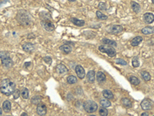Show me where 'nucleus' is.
<instances>
[{
    "mask_svg": "<svg viewBox=\"0 0 154 116\" xmlns=\"http://www.w3.org/2000/svg\"><path fill=\"white\" fill-rule=\"evenodd\" d=\"M16 90V84L11 79H4L1 81V92L6 95L9 96L13 94Z\"/></svg>",
    "mask_w": 154,
    "mask_h": 116,
    "instance_id": "nucleus-1",
    "label": "nucleus"
},
{
    "mask_svg": "<svg viewBox=\"0 0 154 116\" xmlns=\"http://www.w3.org/2000/svg\"><path fill=\"white\" fill-rule=\"evenodd\" d=\"M131 6H132L133 10L134 11V13H139L140 12V6L137 3H136V2H131Z\"/></svg>",
    "mask_w": 154,
    "mask_h": 116,
    "instance_id": "nucleus-26",
    "label": "nucleus"
},
{
    "mask_svg": "<svg viewBox=\"0 0 154 116\" xmlns=\"http://www.w3.org/2000/svg\"><path fill=\"white\" fill-rule=\"evenodd\" d=\"M20 95H21V91L19 90H18V89H16L14 91V92H13V98H14V99H18L19 98Z\"/></svg>",
    "mask_w": 154,
    "mask_h": 116,
    "instance_id": "nucleus-36",
    "label": "nucleus"
},
{
    "mask_svg": "<svg viewBox=\"0 0 154 116\" xmlns=\"http://www.w3.org/2000/svg\"><path fill=\"white\" fill-rule=\"evenodd\" d=\"M141 115H142V116H147V115H149V114H148L147 112H143V113L141 114Z\"/></svg>",
    "mask_w": 154,
    "mask_h": 116,
    "instance_id": "nucleus-38",
    "label": "nucleus"
},
{
    "mask_svg": "<svg viewBox=\"0 0 154 116\" xmlns=\"http://www.w3.org/2000/svg\"><path fill=\"white\" fill-rule=\"evenodd\" d=\"M96 16L99 19H101V20H106L108 19V16L103 13H102L100 11H96Z\"/></svg>",
    "mask_w": 154,
    "mask_h": 116,
    "instance_id": "nucleus-30",
    "label": "nucleus"
},
{
    "mask_svg": "<svg viewBox=\"0 0 154 116\" xmlns=\"http://www.w3.org/2000/svg\"><path fill=\"white\" fill-rule=\"evenodd\" d=\"M99 9L100 10H106V3H99V6H98Z\"/></svg>",
    "mask_w": 154,
    "mask_h": 116,
    "instance_id": "nucleus-35",
    "label": "nucleus"
},
{
    "mask_svg": "<svg viewBox=\"0 0 154 116\" xmlns=\"http://www.w3.org/2000/svg\"><path fill=\"white\" fill-rule=\"evenodd\" d=\"M132 64H133V67H138L140 66V61H139V57L138 56H135V57L133 58Z\"/></svg>",
    "mask_w": 154,
    "mask_h": 116,
    "instance_id": "nucleus-32",
    "label": "nucleus"
},
{
    "mask_svg": "<svg viewBox=\"0 0 154 116\" xmlns=\"http://www.w3.org/2000/svg\"><path fill=\"white\" fill-rule=\"evenodd\" d=\"M108 29V28H107ZM108 31L111 33L114 34H119L123 31V27L120 25H112L109 29Z\"/></svg>",
    "mask_w": 154,
    "mask_h": 116,
    "instance_id": "nucleus-7",
    "label": "nucleus"
},
{
    "mask_svg": "<svg viewBox=\"0 0 154 116\" xmlns=\"http://www.w3.org/2000/svg\"><path fill=\"white\" fill-rule=\"evenodd\" d=\"M56 71L60 74H66L68 72V69L63 64H58L56 66Z\"/></svg>",
    "mask_w": 154,
    "mask_h": 116,
    "instance_id": "nucleus-16",
    "label": "nucleus"
},
{
    "mask_svg": "<svg viewBox=\"0 0 154 116\" xmlns=\"http://www.w3.org/2000/svg\"><path fill=\"white\" fill-rule=\"evenodd\" d=\"M70 20L75 26H83L85 25V23H86L84 20L79 19H76V18H74V17L71 18Z\"/></svg>",
    "mask_w": 154,
    "mask_h": 116,
    "instance_id": "nucleus-14",
    "label": "nucleus"
},
{
    "mask_svg": "<svg viewBox=\"0 0 154 116\" xmlns=\"http://www.w3.org/2000/svg\"><path fill=\"white\" fill-rule=\"evenodd\" d=\"M152 3L154 4V0H152Z\"/></svg>",
    "mask_w": 154,
    "mask_h": 116,
    "instance_id": "nucleus-42",
    "label": "nucleus"
},
{
    "mask_svg": "<svg viewBox=\"0 0 154 116\" xmlns=\"http://www.w3.org/2000/svg\"><path fill=\"white\" fill-rule=\"evenodd\" d=\"M1 61H2L3 65L7 68L12 67L13 65V61H12V59L9 56V53L7 52H5V51L1 52Z\"/></svg>",
    "mask_w": 154,
    "mask_h": 116,
    "instance_id": "nucleus-3",
    "label": "nucleus"
},
{
    "mask_svg": "<svg viewBox=\"0 0 154 116\" xmlns=\"http://www.w3.org/2000/svg\"><path fill=\"white\" fill-rule=\"evenodd\" d=\"M122 104L124 107L126 108H131L132 107V101L129 99V98H124L122 99Z\"/></svg>",
    "mask_w": 154,
    "mask_h": 116,
    "instance_id": "nucleus-23",
    "label": "nucleus"
},
{
    "mask_svg": "<svg viewBox=\"0 0 154 116\" xmlns=\"http://www.w3.org/2000/svg\"><path fill=\"white\" fill-rule=\"evenodd\" d=\"M99 113L100 115H103V116L108 115V111H107V109H106L105 107H102V106H101V108H99Z\"/></svg>",
    "mask_w": 154,
    "mask_h": 116,
    "instance_id": "nucleus-33",
    "label": "nucleus"
},
{
    "mask_svg": "<svg viewBox=\"0 0 154 116\" xmlns=\"http://www.w3.org/2000/svg\"><path fill=\"white\" fill-rule=\"evenodd\" d=\"M99 103L101 105V106L102 107H105V108H108L111 106V102L107 99V98H102L99 101Z\"/></svg>",
    "mask_w": 154,
    "mask_h": 116,
    "instance_id": "nucleus-21",
    "label": "nucleus"
},
{
    "mask_svg": "<svg viewBox=\"0 0 154 116\" xmlns=\"http://www.w3.org/2000/svg\"><path fill=\"white\" fill-rule=\"evenodd\" d=\"M142 41H143V37H136L132 40L131 45L133 47H137Z\"/></svg>",
    "mask_w": 154,
    "mask_h": 116,
    "instance_id": "nucleus-20",
    "label": "nucleus"
},
{
    "mask_svg": "<svg viewBox=\"0 0 154 116\" xmlns=\"http://www.w3.org/2000/svg\"><path fill=\"white\" fill-rule=\"evenodd\" d=\"M17 20L20 24L22 25H29L31 19L29 13H27L25 11L21 10L17 14Z\"/></svg>",
    "mask_w": 154,
    "mask_h": 116,
    "instance_id": "nucleus-2",
    "label": "nucleus"
},
{
    "mask_svg": "<svg viewBox=\"0 0 154 116\" xmlns=\"http://www.w3.org/2000/svg\"><path fill=\"white\" fill-rule=\"evenodd\" d=\"M141 76H142V78L145 81H149L151 79V75L147 71H142L141 72Z\"/></svg>",
    "mask_w": 154,
    "mask_h": 116,
    "instance_id": "nucleus-27",
    "label": "nucleus"
},
{
    "mask_svg": "<svg viewBox=\"0 0 154 116\" xmlns=\"http://www.w3.org/2000/svg\"><path fill=\"white\" fill-rule=\"evenodd\" d=\"M102 95L107 99H113L114 97L113 92L110 90H104L103 91H102Z\"/></svg>",
    "mask_w": 154,
    "mask_h": 116,
    "instance_id": "nucleus-22",
    "label": "nucleus"
},
{
    "mask_svg": "<svg viewBox=\"0 0 154 116\" xmlns=\"http://www.w3.org/2000/svg\"><path fill=\"white\" fill-rule=\"evenodd\" d=\"M59 49H60V50L63 51L65 54H69V53H70L71 51H72V48H71V47H70L69 44H67V43L60 46Z\"/></svg>",
    "mask_w": 154,
    "mask_h": 116,
    "instance_id": "nucleus-15",
    "label": "nucleus"
},
{
    "mask_svg": "<svg viewBox=\"0 0 154 116\" xmlns=\"http://www.w3.org/2000/svg\"><path fill=\"white\" fill-rule=\"evenodd\" d=\"M152 107V101L149 98H145L141 102V108L144 111L150 110Z\"/></svg>",
    "mask_w": 154,
    "mask_h": 116,
    "instance_id": "nucleus-8",
    "label": "nucleus"
},
{
    "mask_svg": "<svg viewBox=\"0 0 154 116\" xmlns=\"http://www.w3.org/2000/svg\"><path fill=\"white\" fill-rule=\"evenodd\" d=\"M3 108L6 112H9L11 110V103L9 101H5L3 104Z\"/></svg>",
    "mask_w": 154,
    "mask_h": 116,
    "instance_id": "nucleus-24",
    "label": "nucleus"
},
{
    "mask_svg": "<svg viewBox=\"0 0 154 116\" xmlns=\"http://www.w3.org/2000/svg\"><path fill=\"white\" fill-rule=\"evenodd\" d=\"M143 18H144V21L148 24H151L154 21V15L151 13H145L143 15Z\"/></svg>",
    "mask_w": 154,
    "mask_h": 116,
    "instance_id": "nucleus-12",
    "label": "nucleus"
},
{
    "mask_svg": "<svg viewBox=\"0 0 154 116\" xmlns=\"http://www.w3.org/2000/svg\"><path fill=\"white\" fill-rule=\"evenodd\" d=\"M21 95L24 99H27L29 98V92L28 88H22L21 91Z\"/></svg>",
    "mask_w": 154,
    "mask_h": 116,
    "instance_id": "nucleus-28",
    "label": "nucleus"
},
{
    "mask_svg": "<svg viewBox=\"0 0 154 116\" xmlns=\"http://www.w3.org/2000/svg\"><path fill=\"white\" fill-rule=\"evenodd\" d=\"M99 50L102 53H106L110 57H114L116 55V51L114 48L113 47H109L108 45L107 46H99Z\"/></svg>",
    "mask_w": 154,
    "mask_h": 116,
    "instance_id": "nucleus-5",
    "label": "nucleus"
},
{
    "mask_svg": "<svg viewBox=\"0 0 154 116\" xmlns=\"http://www.w3.org/2000/svg\"><path fill=\"white\" fill-rule=\"evenodd\" d=\"M22 115H23V116H25V115H28V114H27V113H25V112H24V113H22Z\"/></svg>",
    "mask_w": 154,
    "mask_h": 116,
    "instance_id": "nucleus-39",
    "label": "nucleus"
},
{
    "mask_svg": "<svg viewBox=\"0 0 154 116\" xmlns=\"http://www.w3.org/2000/svg\"><path fill=\"white\" fill-rule=\"evenodd\" d=\"M86 78L89 83H93L95 81V71H89L86 74Z\"/></svg>",
    "mask_w": 154,
    "mask_h": 116,
    "instance_id": "nucleus-18",
    "label": "nucleus"
},
{
    "mask_svg": "<svg viewBox=\"0 0 154 116\" xmlns=\"http://www.w3.org/2000/svg\"><path fill=\"white\" fill-rule=\"evenodd\" d=\"M22 47L24 51L28 52V53H32L35 50V46L31 43H25L22 45Z\"/></svg>",
    "mask_w": 154,
    "mask_h": 116,
    "instance_id": "nucleus-11",
    "label": "nucleus"
},
{
    "mask_svg": "<svg viewBox=\"0 0 154 116\" xmlns=\"http://www.w3.org/2000/svg\"><path fill=\"white\" fill-rule=\"evenodd\" d=\"M0 113H1V115L3 114V109H1V110H0Z\"/></svg>",
    "mask_w": 154,
    "mask_h": 116,
    "instance_id": "nucleus-40",
    "label": "nucleus"
},
{
    "mask_svg": "<svg viewBox=\"0 0 154 116\" xmlns=\"http://www.w3.org/2000/svg\"><path fill=\"white\" fill-rule=\"evenodd\" d=\"M46 111H47V108H46V105L44 103L40 102V103H39L37 105L36 112H37L38 114H39V115H45Z\"/></svg>",
    "mask_w": 154,
    "mask_h": 116,
    "instance_id": "nucleus-9",
    "label": "nucleus"
},
{
    "mask_svg": "<svg viewBox=\"0 0 154 116\" xmlns=\"http://www.w3.org/2000/svg\"><path fill=\"white\" fill-rule=\"evenodd\" d=\"M43 61L47 64H51V63H52V58H51L50 56H45L43 58Z\"/></svg>",
    "mask_w": 154,
    "mask_h": 116,
    "instance_id": "nucleus-37",
    "label": "nucleus"
},
{
    "mask_svg": "<svg viewBox=\"0 0 154 116\" xmlns=\"http://www.w3.org/2000/svg\"><path fill=\"white\" fill-rule=\"evenodd\" d=\"M75 71L78 76L79 78L80 79H83L85 77V75H86V73H85V70L83 69V67L80 65H77L75 68Z\"/></svg>",
    "mask_w": 154,
    "mask_h": 116,
    "instance_id": "nucleus-10",
    "label": "nucleus"
},
{
    "mask_svg": "<svg viewBox=\"0 0 154 116\" xmlns=\"http://www.w3.org/2000/svg\"><path fill=\"white\" fill-rule=\"evenodd\" d=\"M41 24H42V27L44 28V30L48 32H52L55 30L54 24L51 21H49V19H42L41 21Z\"/></svg>",
    "mask_w": 154,
    "mask_h": 116,
    "instance_id": "nucleus-6",
    "label": "nucleus"
},
{
    "mask_svg": "<svg viewBox=\"0 0 154 116\" xmlns=\"http://www.w3.org/2000/svg\"><path fill=\"white\" fill-rule=\"evenodd\" d=\"M129 80L133 85H138L140 84V80L136 77H135V76H130V78H129Z\"/></svg>",
    "mask_w": 154,
    "mask_h": 116,
    "instance_id": "nucleus-29",
    "label": "nucleus"
},
{
    "mask_svg": "<svg viewBox=\"0 0 154 116\" xmlns=\"http://www.w3.org/2000/svg\"><path fill=\"white\" fill-rule=\"evenodd\" d=\"M142 33L145 35H149V34H152L154 33V28L151 27V26H146L144 27L143 29H142Z\"/></svg>",
    "mask_w": 154,
    "mask_h": 116,
    "instance_id": "nucleus-19",
    "label": "nucleus"
},
{
    "mask_svg": "<svg viewBox=\"0 0 154 116\" xmlns=\"http://www.w3.org/2000/svg\"><path fill=\"white\" fill-rule=\"evenodd\" d=\"M83 108L88 113H93L98 109V105L95 101L88 100L83 103Z\"/></svg>",
    "mask_w": 154,
    "mask_h": 116,
    "instance_id": "nucleus-4",
    "label": "nucleus"
},
{
    "mask_svg": "<svg viewBox=\"0 0 154 116\" xmlns=\"http://www.w3.org/2000/svg\"><path fill=\"white\" fill-rule=\"evenodd\" d=\"M106 75H105V74L103 72H102V71L97 72V74H96V80L99 84L104 82L106 80Z\"/></svg>",
    "mask_w": 154,
    "mask_h": 116,
    "instance_id": "nucleus-13",
    "label": "nucleus"
},
{
    "mask_svg": "<svg viewBox=\"0 0 154 116\" xmlns=\"http://www.w3.org/2000/svg\"><path fill=\"white\" fill-rule=\"evenodd\" d=\"M69 2H75V1H76V0H69Z\"/></svg>",
    "mask_w": 154,
    "mask_h": 116,
    "instance_id": "nucleus-41",
    "label": "nucleus"
},
{
    "mask_svg": "<svg viewBox=\"0 0 154 116\" xmlns=\"http://www.w3.org/2000/svg\"><path fill=\"white\" fill-rule=\"evenodd\" d=\"M67 82L70 84L77 83V78L73 75H69L67 77Z\"/></svg>",
    "mask_w": 154,
    "mask_h": 116,
    "instance_id": "nucleus-31",
    "label": "nucleus"
},
{
    "mask_svg": "<svg viewBox=\"0 0 154 116\" xmlns=\"http://www.w3.org/2000/svg\"><path fill=\"white\" fill-rule=\"evenodd\" d=\"M102 42L104 44H106V45L113 47H116L117 46V43L115 41H113L112 40H110V39H107V38H103L102 40Z\"/></svg>",
    "mask_w": 154,
    "mask_h": 116,
    "instance_id": "nucleus-17",
    "label": "nucleus"
},
{
    "mask_svg": "<svg viewBox=\"0 0 154 116\" xmlns=\"http://www.w3.org/2000/svg\"><path fill=\"white\" fill-rule=\"evenodd\" d=\"M42 99V97L40 96V95H36V96H33L31 99V103L33 104V105H38L39 103L41 102Z\"/></svg>",
    "mask_w": 154,
    "mask_h": 116,
    "instance_id": "nucleus-25",
    "label": "nucleus"
},
{
    "mask_svg": "<svg viewBox=\"0 0 154 116\" xmlns=\"http://www.w3.org/2000/svg\"><path fill=\"white\" fill-rule=\"evenodd\" d=\"M115 62H116V64H120V65H123V66L127 65V62H126V61H124V60H122V59H119V58L116 59V60L115 61Z\"/></svg>",
    "mask_w": 154,
    "mask_h": 116,
    "instance_id": "nucleus-34",
    "label": "nucleus"
}]
</instances>
